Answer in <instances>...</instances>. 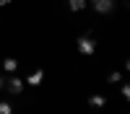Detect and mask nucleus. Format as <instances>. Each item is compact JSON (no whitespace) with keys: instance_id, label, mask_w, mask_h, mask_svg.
<instances>
[{"instance_id":"nucleus-13","label":"nucleus","mask_w":130,"mask_h":114,"mask_svg":"<svg viewBox=\"0 0 130 114\" xmlns=\"http://www.w3.org/2000/svg\"><path fill=\"white\" fill-rule=\"evenodd\" d=\"M3 88H5V80H3V78H0V91H3Z\"/></svg>"},{"instance_id":"nucleus-8","label":"nucleus","mask_w":130,"mask_h":114,"mask_svg":"<svg viewBox=\"0 0 130 114\" xmlns=\"http://www.w3.org/2000/svg\"><path fill=\"white\" fill-rule=\"evenodd\" d=\"M3 70H5V73H16V70H18V60L5 57V60H3Z\"/></svg>"},{"instance_id":"nucleus-4","label":"nucleus","mask_w":130,"mask_h":114,"mask_svg":"<svg viewBox=\"0 0 130 114\" xmlns=\"http://www.w3.org/2000/svg\"><path fill=\"white\" fill-rule=\"evenodd\" d=\"M5 88H8L10 93H13V96H18V93L24 91V80H21V78H16V75H13V78H10V80L5 83Z\"/></svg>"},{"instance_id":"nucleus-9","label":"nucleus","mask_w":130,"mask_h":114,"mask_svg":"<svg viewBox=\"0 0 130 114\" xmlns=\"http://www.w3.org/2000/svg\"><path fill=\"white\" fill-rule=\"evenodd\" d=\"M120 93H122V99H127V101H130V80H127V83H125V80L120 83Z\"/></svg>"},{"instance_id":"nucleus-12","label":"nucleus","mask_w":130,"mask_h":114,"mask_svg":"<svg viewBox=\"0 0 130 114\" xmlns=\"http://www.w3.org/2000/svg\"><path fill=\"white\" fill-rule=\"evenodd\" d=\"M125 73H130V60H125Z\"/></svg>"},{"instance_id":"nucleus-2","label":"nucleus","mask_w":130,"mask_h":114,"mask_svg":"<svg viewBox=\"0 0 130 114\" xmlns=\"http://www.w3.org/2000/svg\"><path fill=\"white\" fill-rule=\"evenodd\" d=\"M89 5L96 16H109L117 10V0H89Z\"/></svg>"},{"instance_id":"nucleus-11","label":"nucleus","mask_w":130,"mask_h":114,"mask_svg":"<svg viewBox=\"0 0 130 114\" xmlns=\"http://www.w3.org/2000/svg\"><path fill=\"white\" fill-rule=\"evenodd\" d=\"M13 0H0V8H5V5H10Z\"/></svg>"},{"instance_id":"nucleus-1","label":"nucleus","mask_w":130,"mask_h":114,"mask_svg":"<svg viewBox=\"0 0 130 114\" xmlns=\"http://www.w3.org/2000/svg\"><path fill=\"white\" fill-rule=\"evenodd\" d=\"M96 47H99V41H96L91 34H81L78 39H75V49H78V55L91 57V55H96Z\"/></svg>"},{"instance_id":"nucleus-3","label":"nucleus","mask_w":130,"mask_h":114,"mask_svg":"<svg viewBox=\"0 0 130 114\" xmlns=\"http://www.w3.org/2000/svg\"><path fill=\"white\" fill-rule=\"evenodd\" d=\"M42 80H44V70H42V67H37L34 73H29V78H26V83H29L31 88H39Z\"/></svg>"},{"instance_id":"nucleus-7","label":"nucleus","mask_w":130,"mask_h":114,"mask_svg":"<svg viewBox=\"0 0 130 114\" xmlns=\"http://www.w3.org/2000/svg\"><path fill=\"white\" fill-rule=\"evenodd\" d=\"M107 80H109L112 86H117V83H122V80H125V73H122V70H112L109 75H107Z\"/></svg>"},{"instance_id":"nucleus-10","label":"nucleus","mask_w":130,"mask_h":114,"mask_svg":"<svg viewBox=\"0 0 130 114\" xmlns=\"http://www.w3.org/2000/svg\"><path fill=\"white\" fill-rule=\"evenodd\" d=\"M0 114H13V106L8 101H0Z\"/></svg>"},{"instance_id":"nucleus-5","label":"nucleus","mask_w":130,"mask_h":114,"mask_svg":"<svg viewBox=\"0 0 130 114\" xmlns=\"http://www.w3.org/2000/svg\"><path fill=\"white\" fill-rule=\"evenodd\" d=\"M89 106L91 109H104L107 106V96H102V93H91V96H89Z\"/></svg>"},{"instance_id":"nucleus-6","label":"nucleus","mask_w":130,"mask_h":114,"mask_svg":"<svg viewBox=\"0 0 130 114\" xmlns=\"http://www.w3.org/2000/svg\"><path fill=\"white\" fill-rule=\"evenodd\" d=\"M68 8L73 10V13H81V10L89 8V0H68Z\"/></svg>"}]
</instances>
